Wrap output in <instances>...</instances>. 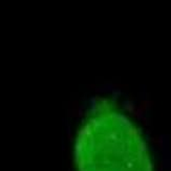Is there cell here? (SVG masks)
<instances>
[{
    "label": "cell",
    "mask_w": 171,
    "mask_h": 171,
    "mask_svg": "<svg viewBox=\"0 0 171 171\" xmlns=\"http://www.w3.org/2000/svg\"><path fill=\"white\" fill-rule=\"evenodd\" d=\"M76 162L79 171H153L140 131L112 109L96 114L79 132Z\"/></svg>",
    "instance_id": "obj_1"
}]
</instances>
